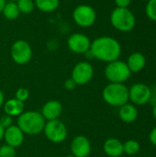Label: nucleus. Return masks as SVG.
<instances>
[{
	"label": "nucleus",
	"mask_w": 156,
	"mask_h": 157,
	"mask_svg": "<svg viewBox=\"0 0 156 157\" xmlns=\"http://www.w3.org/2000/svg\"><path fill=\"white\" fill-rule=\"evenodd\" d=\"M63 86H64V88H65L66 90L72 91V90H74V89L77 86V85H76L75 82L70 77V78H68V79H66V80L64 81Z\"/></svg>",
	"instance_id": "obj_27"
},
{
	"label": "nucleus",
	"mask_w": 156,
	"mask_h": 157,
	"mask_svg": "<svg viewBox=\"0 0 156 157\" xmlns=\"http://www.w3.org/2000/svg\"><path fill=\"white\" fill-rule=\"evenodd\" d=\"M94 76V67L87 61L78 62L73 68L71 78L77 86L87 85Z\"/></svg>",
	"instance_id": "obj_9"
},
{
	"label": "nucleus",
	"mask_w": 156,
	"mask_h": 157,
	"mask_svg": "<svg viewBox=\"0 0 156 157\" xmlns=\"http://www.w3.org/2000/svg\"><path fill=\"white\" fill-rule=\"evenodd\" d=\"M43 133L50 142L53 144H61L67 138L68 131L65 124L58 119L46 121Z\"/></svg>",
	"instance_id": "obj_7"
},
{
	"label": "nucleus",
	"mask_w": 156,
	"mask_h": 157,
	"mask_svg": "<svg viewBox=\"0 0 156 157\" xmlns=\"http://www.w3.org/2000/svg\"><path fill=\"white\" fill-rule=\"evenodd\" d=\"M90 52L93 59L108 63L119 60L121 54V46L116 39L109 36H101L91 42Z\"/></svg>",
	"instance_id": "obj_1"
},
{
	"label": "nucleus",
	"mask_w": 156,
	"mask_h": 157,
	"mask_svg": "<svg viewBox=\"0 0 156 157\" xmlns=\"http://www.w3.org/2000/svg\"><path fill=\"white\" fill-rule=\"evenodd\" d=\"M119 117L125 123H132L138 118V109L135 105L128 102L120 107Z\"/></svg>",
	"instance_id": "obj_17"
},
{
	"label": "nucleus",
	"mask_w": 156,
	"mask_h": 157,
	"mask_svg": "<svg viewBox=\"0 0 156 157\" xmlns=\"http://www.w3.org/2000/svg\"><path fill=\"white\" fill-rule=\"evenodd\" d=\"M153 117L156 121V103L154 105H153Z\"/></svg>",
	"instance_id": "obj_34"
},
{
	"label": "nucleus",
	"mask_w": 156,
	"mask_h": 157,
	"mask_svg": "<svg viewBox=\"0 0 156 157\" xmlns=\"http://www.w3.org/2000/svg\"><path fill=\"white\" fill-rule=\"evenodd\" d=\"M145 13L149 19L156 21V0H147Z\"/></svg>",
	"instance_id": "obj_23"
},
{
	"label": "nucleus",
	"mask_w": 156,
	"mask_h": 157,
	"mask_svg": "<svg viewBox=\"0 0 156 157\" xmlns=\"http://www.w3.org/2000/svg\"><path fill=\"white\" fill-rule=\"evenodd\" d=\"M1 14H3L5 18L8 19V20H14V19L17 18L20 15V12H19L18 6L17 5V2L6 1Z\"/></svg>",
	"instance_id": "obj_20"
},
{
	"label": "nucleus",
	"mask_w": 156,
	"mask_h": 157,
	"mask_svg": "<svg viewBox=\"0 0 156 157\" xmlns=\"http://www.w3.org/2000/svg\"><path fill=\"white\" fill-rule=\"evenodd\" d=\"M17 5L20 14H30L35 8L34 0H17Z\"/></svg>",
	"instance_id": "obj_22"
},
{
	"label": "nucleus",
	"mask_w": 156,
	"mask_h": 157,
	"mask_svg": "<svg viewBox=\"0 0 156 157\" xmlns=\"http://www.w3.org/2000/svg\"><path fill=\"white\" fill-rule=\"evenodd\" d=\"M149 141L153 145L156 146V126L152 129V131L149 133Z\"/></svg>",
	"instance_id": "obj_29"
},
{
	"label": "nucleus",
	"mask_w": 156,
	"mask_h": 157,
	"mask_svg": "<svg viewBox=\"0 0 156 157\" xmlns=\"http://www.w3.org/2000/svg\"><path fill=\"white\" fill-rule=\"evenodd\" d=\"M29 98V91L26 87H19L16 91V98L21 102H25Z\"/></svg>",
	"instance_id": "obj_25"
},
{
	"label": "nucleus",
	"mask_w": 156,
	"mask_h": 157,
	"mask_svg": "<svg viewBox=\"0 0 156 157\" xmlns=\"http://www.w3.org/2000/svg\"><path fill=\"white\" fill-rule=\"evenodd\" d=\"M141 150V145L136 140H128L123 143V154L128 155H135Z\"/></svg>",
	"instance_id": "obj_21"
},
{
	"label": "nucleus",
	"mask_w": 156,
	"mask_h": 157,
	"mask_svg": "<svg viewBox=\"0 0 156 157\" xmlns=\"http://www.w3.org/2000/svg\"><path fill=\"white\" fill-rule=\"evenodd\" d=\"M17 151L15 147L8 144H4L0 146V157H16Z\"/></svg>",
	"instance_id": "obj_24"
},
{
	"label": "nucleus",
	"mask_w": 156,
	"mask_h": 157,
	"mask_svg": "<svg viewBox=\"0 0 156 157\" xmlns=\"http://www.w3.org/2000/svg\"><path fill=\"white\" fill-rule=\"evenodd\" d=\"M65 157H75V156H74V155H67V156H65Z\"/></svg>",
	"instance_id": "obj_36"
},
{
	"label": "nucleus",
	"mask_w": 156,
	"mask_h": 157,
	"mask_svg": "<svg viewBox=\"0 0 156 157\" xmlns=\"http://www.w3.org/2000/svg\"><path fill=\"white\" fill-rule=\"evenodd\" d=\"M74 23L81 28H90L97 21V12L89 5L82 4L75 6L72 13Z\"/></svg>",
	"instance_id": "obj_6"
},
{
	"label": "nucleus",
	"mask_w": 156,
	"mask_h": 157,
	"mask_svg": "<svg viewBox=\"0 0 156 157\" xmlns=\"http://www.w3.org/2000/svg\"><path fill=\"white\" fill-rule=\"evenodd\" d=\"M40 113L46 121L58 120L63 113V105L58 100H49L42 106Z\"/></svg>",
	"instance_id": "obj_13"
},
{
	"label": "nucleus",
	"mask_w": 156,
	"mask_h": 157,
	"mask_svg": "<svg viewBox=\"0 0 156 157\" xmlns=\"http://www.w3.org/2000/svg\"><path fill=\"white\" fill-rule=\"evenodd\" d=\"M24 136H25V134L18 128L17 125H11L10 127L5 129V133H4L3 139L6 142V144H8L12 147L17 148L23 144Z\"/></svg>",
	"instance_id": "obj_14"
},
{
	"label": "nucleus",
	"mask_w": 156,
	"mask_h": 157,
	"mask_svg": "<svg viewBox=\"0 0 156 157\" xmlns=\"http://www.w3.org/2000/svg\"><path fill=\"white\" fill-rule=\"evenodd\" d=\"M151 88L143 83H136L129 88V100L135 106H143L150 102Z\"/></svg>",
	"instance_id": "obj_10"
},
{
	"label": "nucleus",
	"mask_w": 156,
	"mask_h": 157,
	"mask_svg": "<svg viewBox=\"0 0 156 157\" xmlns=\"http://www.w3.org/2000/svg\"><path fill=\"white\" fill-rule=\"evenodd\" d=\"M4 133H5V129L2 127V125L0 124V141L3 140L4 138Z\"/></svg>",
	"instance_id": "obj_33"
},
{
	"label": "nucleus",
	"mask_w": 156,
	"mask_h": 157,
	"mask_svg": "<svg viewBox=\"0 0 156 157\" xmlns=\"http://www.w3.org/2000/svg\"><path fill=\"white\" fill-rule=\"evenodd\" d=\"M6 1H11V2H17V0H6Z\"/></svg>",
	"instance_id": "obj_35"
},
{
	"label": "nucleus",
	"mask_w": 156,
	"mask_h": 157,
	"mask_svg": "<svg viewBox=\"0 0 156 157\" xmlns=\"http://www.w3.org/2000/svg\"><path fill=\"white\" fill-rule=\"evenodd\" d=\"M114 2H115V5L117 6V7L128 8L131 3V0H114Z\"/></svg>",
	"instance_id": "obj_28"
},
{
	"label": "nucleus",
	"mask_w": 156,
	"mask_h": 157,
	"mask_svg": "<svg viewBox=\"0 0 156 157\" xmlns=\"http://www.w3.org/2000/svg\"><path fill=\"white\" fill-rule=\"evenodd\" d=\"M10 55L15 63L24 65L29 63L32 58V48L27 40H17L11 45Z\"/></svg>",
	"instance_id": "obj_8"
},
{
	"label": "nucleus",
	"mask_w": 156,
	"mask_h": 157,
	"mask_svg": "<svg viewBox=\"0 0 156 157\" xmlns=\"http://www.w3.org/2000/svg\"><path fill=\"white\" fill-rule=\"evenodd\" d=\"M46 121L42 117L40 112L35 110L24 111L17 117V125L28 135H38L43 132Z\"/></svg>",
	"instance_id": "obj_2"
},
{
	"label": "nucleus",
	"mask_w": 156,
	"mask_h": 157,
	"mask_svg": "<svg viewBox=\"0 0 156 157\" xmlns=\"http://www.w3.org/2000/svg\"><path fill=\"white\" fill-rule=\"evenodd\" d=\"M6 3V0H0V14H1L2 11H3Z\"/></svg>",
	"instance_id": "obj_32"
},
{
	"label": "nucleus",
	"mask_w": 156,
	"mask_h": 157,
	"mask_svg": "<svg viewBox=\"0 0 156 157\" xmlns=\"http://www.w3.org/2000/svg\"><path fill=\"white\" fill-rule=\"evenodd\" d=\"M151 88V98H150V102L153 105H154L156 103V85L155 86H153Z\"/></svg>",
	"instance_id": "obj_30"
},
{
	"label": "nucleus",
	"mask_w": 156,
	"mask_h": 157,
	"mask_svg": "<svg viewBox=\"0 0 156 157\" xmlns=\"http://www.w3.org/2000/svg\"><path fill=\"white\" fill-rule=\"evenodd\" d=\"M72 155L75 157H88L91 154V143L85 135H77L71 142Z\"/></svg>",
	"instance_id": "obj_12"
},
{
	"label": "nucleus",
	"mask_w": 156,
	"mask_h": 157,
	"mask_svg": "<svg viewBox=\"0 0 156 157\" xmlns=\"http://www.w3.org/2000/svg\"><path fill=\"white\" fill-rule=\"evenodd\" d=\"M4 103H5V95H4L3 91L0 89V108L3 107Z\"/></svg>",
	"instance_id": "obj_31"
},
{
	"label": "nucleus",
	"mask_w": 156,
	"mask_h": 157,
	"mask_svg": "<svg viewBox=\"0 0 156 157\" xmlns=\"http://www.w3.org/2000/svg\"><path fill=\"white\" fill-rule=\"evenodd\" d=\"M103 150L108 156H120L123 154V143L116 138H108L103 144Z\"/></svg>",
	"instance_id": "obj_16"
},
{
	"label": "nucleus",
	"mask_w": 156,
	"mask_h": 157,
	"mask_svg": "<svg viewBox=\"0 0 156 157\" xmlns=\"http://www.w3.org/2000/svg\"><path fill=\"white\" fill-rule=\"evenodd\" d=\"M92 40L84 33L75 32L71 34L67 39L68 49L75 54H85L90 50Z\"/></svg>",
	"instance_id": "obj_11"
},
{
	"label": "nucleus",
	"mask_w": 156,
	"mask_h": 157,
	"mask_svg": "<svg viewBox=\"0 0 156 157\" xmlns=\"http://www.w3.org/2000/svg\"><path fill=\"white\" fill-rule=\"evenodd\" d=\"M104 75L109 83L123 84L131 77V72L130 71L126 62L116 60L107 63L104 69Z\"/></svg>",
	"instance_id": "obj_5"
},
{
	"label": "nucleus",
	"mask_w": 156,
	"mask_h": 157,
	"mask_svg": "<svg viewBox=\"0 0 156 157\" xmlns=\"http://www.w3.org/2000/svg\"><path fill=\"white\" fill-rule=\"evenodd\" d=\"M110 23L118 31L130 32L135 28L136 18L129 8L116 7L110 14Z\"/></svg>",
	"instance_id": "obj_4"
},
{
	"label": "nucleus",
	"mask_w": 156,
	"mask_h": 157,
	"mask_svg": "<svg viewBox=\"0 0 156 157\" xmlns=\"http://www.w3.org/2000/svg\"><path fill=\"white\" fill-rule=\"evenodd\" d=\"M12 121H12V117H10V116H8L6 114H5L4 116H2L0 118V124L2 125V127L4 129H6V128L10 127L11 125H13Z\"/></svg>",
	"instance_id": "obj_26"
},
{
	"label": "nucleus",
	"mask_w": 156,
	"mask_h": 157,
	"mask_svg": "<svg viewBox=\"0 0 156 157\" xmlns=\"http://www.w3.org/2000/svg\"><path fill=\"white\" fill-rule=\"evenodd\" d=\"M3 109L5 114L10 117H18L20 114L24 112V102L19 101L16 98H10L5 101L3 105Z\"/></svg>",
	"instance_id": "obj_18"
},
{
	"label": "nucleus",
	"mask_w": 156,
	"mask_h": 157,
	"mask_svg": "<svg viewBox=\"0 0 156 157\" xmlns=\"http://www.w3.org/2000/svg\"><path fill=\"white\" fill-rule=\"evenodd\" d=\"M126 63L131 73H139L144 69L146 65V58L142 52H135L129 55Z\"/></svg>",
	"instance_id": "obj_15"
},
{
	"label": "nucleus",
	"mask_w": 156,
	"mask_h": 157,
	"mask_svg": "<svg viewBox=\"0 0 156 157\" xmlns=\"http://www.w3.org/2000/svg\"><path fill=\"white\" fill-rule=\"evenodd\" d=\"M143 1H147V0H143Z\"/></svg>",
	"instance_id": "obj_38"
},
{
	"label": "nucleus",
	"mask_w": 156,
	"mask_h": 157,
	"mask_svg": "<svg viewBox=\"0 0 156 157\" xmlns=\"http://www.w3.org/2000/svg\"><path fill=\"white\" fill-rule=\"evenodd\" d=\"M60 1H65V0H60Z\"/></svg>",
	"instance_id": "obj_37"
},
{
	"label": "nucleus",
	"mask_w": 156,
	"mask_h": 157,
	"mask_svg": "<svg viewBox=\"0 0 156 157\" xmlns=\"http://www.w3.org/2000/svg\"><path fill=\"white\" fill-rule=\"evenodd\" d=\"M104 101L114 108H120L129 102V88L124 84L109 83L102 90Z\"/></svg>",
	"instance_id": "obj_3"
},
{
	"label": "nucleus",
	"mask_w": 156,
	"mask_h": 157,
	"mask_svg": "<svg viewBox=\"0 0 156 157\" xmlns=\"http://www.w3.org/2000/svg\"><path fill=\"white\" fill-rule=\"evenodd\" d=\"M35 7L44 13H51L58 9L60 0H34Z\"/></svg>",
	"instance_id": "obj_19"
}]
</instances>
